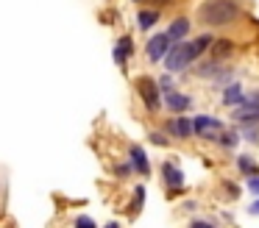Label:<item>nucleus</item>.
Segmentation results:
<instances>
[{
	"instance_id": "nucleus-1",
	"label": "nucleus",
	"mask_w": 259,
	"mask_h": 228,
	"mask_svg": "<svg viewBox=\"0 0 259 228\" xmlns=\"http://www.w3.org/2000/svg\"><path fill=\"white\" fill-rule=\"evenodd\" d=\"M209 44H212V36H209V33L192 39V42H184V39H181V42H173V44H170V50L164 53V59H162L164 61V70H167V72H184L187 67L198 59V56L206 53Z\"/></svg>"
},
{
	"instance_id": "nucleus-2",
	"label": "nucleus",
	"mask_w": 259,
	"mask_h": 228,
	"mask_svg": "<svg viewBox=\"0 0 259 228\" xmlns=\"http://www.w3.org/2000/svg\"><path fill=\"white\" fill-rule=\"evenodd\" d=\"M240 17V3L237 0H203L198 6V20L203 25H229Z\"/></svg>"
},
{
	"instance_id": "nucleus-3",
	"label": "nucleus",
	"mask_w": 259,
	"mask_h": 228,
	"mask_svg": "<svg viewBox=\"0 0 259 228\" xmlns=\"http://www.w3.org/2000/svg\"><path fill=\"white\" fill-rule=\"evenodd\" d=\"M137 95L142 98V103H145V109L151 114H156L162 109V92H159V83L153 78H148V75L137 78Z\"/></svg>"
},
{
	"instance_id": "nucleus-4",
	"label": "nucleus",
	"mask_w": 259,
	"mask_h": 228,
	"mask_svg": "<svg viewBox=\"0 0 259 228\" xmlns=\"http://www.w3.org/2000/svg\"><path fill=\"white\" fill-rule=\"evenodd\" d=\"M231 120L240 122V125H253L259 122V92L251 98H242L240 103L231 109Z\"/></svg>"
},
{
	"instance_id": "nucleus-5",
	"label": "nucleus",
	"mask_w": 259,
	"mask_h": 228,
	"mask_svg": "<svg viewBox=\"0 0 259 228\" xmlns=\"http://www.w3.org/2000/svg\"><path fill=\"white\" fill-rule=\"evenodd\" d=\"M223 122L218 120V117H206V114H198L195 120H192V136H201V139H214L218 142L220 131H223Z\"/></svg>"
},
{
	"instance_id": "nucleus-6",
	"label": "nucleus",
	"mask_w": 259,
	"mask_h": 228,
	"mask_svg": "<svg viewBox=\"0 0 259 228\" xmlns=\"http://www.w3.org/2000/svg\"><path fill=\"white\" fill-rule=\"evenodd\" d=\"M170 44H173V42L167 39V33H153V36L145 42V56L156 64V61L164 59V53L170 50Z\"/></svg>"
},
{
	"instance_id": "nucleus-7",
	"label": "nucleus",
	"mask_w": 259,
	"mask_h": 228,
	"mask_svg": "<svg viewBox=\"0 0 259 228\" xmlns=\"http://www.w3.org/2000/svg\"><path fill=\"white\" fill-rule=\"evenodd\" d=\"M164 131L173 139H190L192 136V120H187L184 114H176L173 120L164 122Z\"/></svg>"
},
{
	"instance_id": "nucleus-8",
	"label": "nucleus",
	"mask_w": 259,
	"mask_h": 228,
	"mask_svg": "<svg viewBox=\"0 0 259 228\" xmlns=\"http://www.w3.org/2000/svg\"><path fill=\"white\" fill-rule=\"evenodd\" d=\"M162 103H164V109L173 111V114H184L187 109H192V98H190V95H181V92H176V89L164 92Z\"/></svg>"
},
{
	"instance_id": "nucleus-9",
	"label": "nucleus",
	"mask_w": 259,
	"mask_h": 228,
	"mask_svg": "<svg viewBox=\"0 0 259 228\" xmlns=\"http://www.w3.org/2000/svg\"><path fill=\"white\" fill-rule=\"evenodd\" d=\"M162 181H164V187H167V189L179 192V189L184 187V172H181L173 161H164V164H162Z\"/></svg>"
},
{
	"instance_id": "nucleus-10",
	"label": "nucleus",
	"mask_w": 259,
	"mask_h": 228,
	"mask_svg": "<svg viewBox=\"0 0 259 228\" xmlns=\"http://www.w3.org/2000/svg\"><path fill=\"white\" fill-rule=\"evenodd\" d=\"M164 33H167L170 42H181V39H187V33H190V20H187V17H176Z\"/></svg>"
},
{
	"instance_id": "nucleus-11",
	"label": "nucleus",
	"mask_w": 259,
	"mask_h": 228,
	"mask_svg": "<svg viewBox=\"0 0 259 228\" xmlns=\"http://www.w3.org/2000/svg\"><path fill=\"white\" fill-rule=\"evenodd\" d=\"M128 156H131V170H134L137 175H148V172H151V164H148V156L142 148H131Z\"/></svg>"
},
{
	"instance_id": "nucleus-12",
	"label": "nucleus",
	"mask_w": 259,
	"mask_h": 228,
	"mask_svg": "<svg viewBox=\"0 0 259 228\" xmlns=\"http://www.w3.org/2000/svg\"><path fill=\"white\" fill-rule=\"evenodd\" d=\"M156 22H159V11L156 9H142L140 14H137V28H140V31H151Z\"/></svg>"
},
{
	"instance_id": "nucleus-13",
	"label": "nucleus",
	"mask_w": 259,
	"mask_h": 228,
	"mask_svg": "<svg viewBox=\"0 0 259 228\" xmlns=\"http://www.w3.org/2000/svg\"><path fill=\"white\" fill-rule=\"evenodd\" d=\"M242 98H245V92H242V83H229V86H226V92H223V103H226V106H231V109H234V106L240 103Z\"/></svg>"
},
{
	"instance_id": "nucleus-14",
	"label": "nucleus",
	"mask_w": 259,
	"mask_h": 228,
	"mask_svg": "<svg viewBox=\"0 0 259 228\" xmlns=\"http://www.w3.org/2000/svg\"><path fill=\"white\" fill-rule=\"evenodd\" d=\"M209 48H212L214 61H220V59H226V56H231V50H234L229 39H212V44H209Z\"/></svg>"
},
{
	"instance_id": "nucleus-15",
	"label": "nucleus",
	"mask_w": 259,
	"mask_h": 228,
	"mask_svg": "<svg viewBox=\"0 0 259 228\" xmlns=\"http://www.w3.org/2000/svg\"><path fill=\"white\" fill-rule=\"evenodd\" d=\"M237 167H240L242 170V175H259V167H256V161L251 159V156H240V159H237Z\"/></svg>"
},
{
	"instance_id": "nucleus-16",
	"label": "nucleus",
	"mask_w": 259,
	"mask_h": 228,
	"mask_svg": "<svg viewBox=\"0 0 259 228\" xmlns=\"http://www.w3.org/2000/svg\"><path fill=\"white\" fill-rule=\"evenodd\" d=\"M218 142L223 145V148H234L237 142H240V131H234V128H223L218 136Z\"/></svg>"
},
{
	"instance_id": "nucleus-17",
	"label": "nucleus",
	"mask_w": 259,
	"mask_h": 228,
	"mask_svg": "<svg viewBox=\"0 0 259 228\" xmlns=\"http://www.w3.org/2000/svg\"><path fill=\"white\" fill-rule=\"evenodd\" d=\"M112 56H114V64H117L120 70H125V64H128V53H125V50L120 48V44H114Z\"/></svg>"
},
{
	"instance_id": "nucleus-18",
	"label": "nucleus",
	"mask_w": 259,
	"mask_h": 228,
	"mask_svg": "<svg viewBox=\"0 0 259 228\" xmlns=\"http://www.w3.org/2000/svg\"><path fill=\"white\" fill-rule=\"evenodd\" d=\"M73 228H98V225H95V220H92V217H87V214H81V217H75V222H73Z\"/></svg>"
},
{
	"instance_id": "nucleus-19",
	"label": "nucleus",
	"mask_w": 259,
	"mask_h": 228,
	"mask_svg": "<svg viewBox=\"0 0 259 228\" xmlns=\"http://www.w3.org/2000/svg\"><path fill=\"white\" fill-rule=\"evenodd\" d=\"M148 139H151V142H153V145H159V148H164V145H167V142H170V139H167V136H162V133H156V131H151V133H148Z\"/></svg>"
},
{
	"instance_id": "nucleus-20",
	"label": "nucleus",
	"mask_w": 259,
	"mask_h": 228,
	"mask_svg": "<svg viewBox=\"0 0 259 228\" xmlns=\"http://www.w3.org/2000/svg\"><path fill=\"white\" fill-rule=\"evenodd\" d=\"M156 83H159V92H162V95H164V92H170V89H173V81H170V75H162V78H159Z\"/></svg>"
},
{
	"instance_id": "nucleus-21",
	"label": "nucleus",
	"mask_w": 259,
	"mask_h": 228,
	"mask_svg": "<svg viewBox=\"0 0 259 228\" xmlns=\"http://www.w3.org/2000/svg\"><path fill=\"white\" fill-rule=\"evenodd\" d=\"M117 44H120V48H123V50H125V53H128V56L134 53V42H131V36H123V39H120Z\"/></svg>"
},
{
	"instance_id": "nucleus-22",
	"label": "nucleus",
	"mask_w": 259,
	"mask_h": 228,
	"mask_svg": "<svg viewBox=\"0 0 259 228\" xmlns=\"http://www.w3.org/2000/svg\"><path fill=\"white\" fill-rule=\"evenodd\" d=\"M114 172H117V178H128V172H134V170H131V164H117Z\"/></svg>"
},
{
	"instance_id": "nucleus-23",
	"label": "nucleus",
	"mask_w": 259,
	"mask_h": 228,
	"mask_svg": "<svg viewBox=\"0 0 259 228\" xmlns=\"http://www.w3.org/2000/svg\"><path fill=\"white\" fill-rule=\"evenodd\" d=\"M248 189H251L253 195H259V175H251V178H248Z\"/></svg>"
},
{
	"instance_id": "nucleus-24",
	"label": "nucleus",
	"mask_w": 259,
	"mask_h": 228,
	"mask_svg": "<svg viewBox=\"0 0 259 228\" xmlns=\"http://www.w3.org/2000/svg\"><path fill=\"white\" fill-rule=\"evenodd\" d=\"M190 228H214V225H212V222H206V220H192Z\"/></svg>"
},
{
	"instance_id": "nucleus-25",
	"label": "nucleus",
	"mask_w": 259,
	"mask_h": 228,
	"mask_svg": "<svg viewBox=\"0 0 259 228\" xmlns=\"http://www.w3.org/2000/svg\"><path fill=\"white\" fill-rule=\"evenodd\" d=\"M248 214H259V198H256V200H253V203H251V206H248Z\"/></svg>"
},
{
	"instance_id": "nucleus-26",
	"label": "nucleus",
	"mask_w": 259,
	"mask_h": 228,
	"mask_svg": "<svg viewBox=\"0 0 259 228\" xmlns=\"http://www.w3.org/2000/svg\"><path fill=\"white\" fill-rule=\"evenodd\" d=\"M106 228H120V222H109V225Z\"/></svg>"
},
{
	"instance_id": "nucleus-27",
	"label": "nucleus",
	"mask_w": 259,
	"mask_h": 228,
	"mask_svg": "<svg viewBox=\"0 0 259 228\" xmlns=\"http://www.w3.org/2000/svg\"><path fill=\"white\" fill-rule=\"evenodd\" d=\"M134 3H142V0H134Z\"/></svg>"
}]
</instances>
